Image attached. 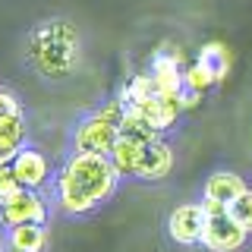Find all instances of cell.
I'll list each match as a JSON object with an SVG mask.
<instances>
[{
  "label": "cell",
  "instance_id": "cell-1",
  "mask_svg": "<svg viewBox=\"0 0 252 252\" xmlns=\"http://www.w3.org/2000/svg\"><path fill=\"white\" fill-rule=\"evenodd\" d=\"M120 170L110 155L73 152L54 177V199L66 215H92L117 192Z\"/></svg>",
  "mask_w": 252,
  "mask_h": 252
},
{
  "label": "cell",
  "instance_id": "cell-2",
  "mask_svg": "<svg viewBox=\"0 0 252 252\" xmlns=\"http://www.w3.org/2000/svg\"><path fill=\"white\" fill-rule=\"evenodd\" d=\"M26 57L32 63V69L41 73L44 79H66L76 69V60H79L76 29L69 22H60V19L41 22L29 35Z\"/></svg>",
  "mask_w": 252,
  "mask_h": 252
},
{
  "label": "cell",
  "instance_id": "cell-3",
  "mask_svg": "<svg viewBox=\"0 0 252 252\" xmlns=\"http://www.w3.org/2000/svg\"><path fill=\"white\" fill-rule=\"evenodd\" d=\"M0 224L10 230L19 224H47V202L38 189L19 186L13 195L0 202Z\"/></svg>",
  "mask_w": 252,
  "mask_h": 252
},
{
  "label": "cell",
  "instance_id": "cell-4",
  "mask_svg": "<svg viewBox=\"0 0 252 252\" xmlns=\"http://www.w3.org/2000/svg\"><path fill=\"white\" fill-rule=\"evenodd\" d=\"M10 170H13V177H16V183L19 186H26V189H47L54 183V177H57V170L51 167V161L44 158V152H38V148H32L26 145L19 155L10 161Z\"/></svg>",
  "mask_w": 252,
  "mask_h": 252
},
{
  "label": "cell",
  "instance_id": "cell-5",
  "mask_svg": "<svg viewBox=\"0 0 252 252\" xmlns=\"http://www.w3.org/2000/svg\"><path fill=\"white\" fill-rule=\"evenodd\" d=\"M246 240H249V230L230 215V211H227V215H218V218H208L205 233H202V246L208 252H236V249L246 246Z\"/></svg>",
  "mask_w": 252,
  "mask_h": 252
},
{
  "label": "cell",
  "instance_id": "cell-6",
  "mask_svg": "<svg viewBox=\"0 0 252 252\" xmlns=\"http://www.w3.org/2000/svg\"><path fill=\"white\" fill-rule=\"evenodd\" d=\"M205 224H208V215H205L202 202H189V205H180V208L170 211L167 218V236L180 246H199L202 243V233H205Z\"/></svg>",
  "mask_w": 252,
  "mask_h": 252
},
{
  "label": "cell",
  "instance_id": "cell-7",
  "mask_svg": "<svg viewBox=\"0 0 252 252\" xmlns=\"http://www.w3.org/2000/svg\"><path fill=\"white\" fill-rule=\"evenodd\" d=\"M117 139H120V129H117V126H110V123L89 114L76 126L73 145H76V152H85V155H110L114 145H117Z\"/></svg>",
  "mask_w": 252,
  "mask_h": 252
},
{
  "label": "cell",
  "instance_id": "cell-8",
  "mask_svg": "<svg viewBox=\"0 0 252 252\" xmlns=\"http://www.w3.org/2000/svg\"><path fill=\"white\" fill-rule=\"evenodd\" d=\"M173 167V152L164 145L161 139L158 142H145L142 145V155H139V167H136V177L139 180H164Z\"/></svg>",
  "mask_w": 252,
  "mask_h": 252
},
{
  "label": "cell",
  "instance_id": "cell-9",
  "mask_svg": "<svg viewBox=\"0 0 252 252\" xmlns=\"http://www.w3.org/2000/svg\"><path fill=\"white\" fill-rule=\"evenodd\" d=\"M26 148V120L22 110L0 117V164H10Z\"/></svg>",
  "mask_w": 252,
  "mask_h": 252
},
{
  "label": "cell",
  "instance_id": "cell-10",
  "mask_svg": "<svg viewBox=\"0 0 252 252\" xmlns=\"http://www.w3.org/2000/svg\"><path fill=\"white\" fill-rule=\"evenodd\" d=\"M6 243L10 249L16 252H44L51 236H47V227L44 224H19V227H10L6 230Z\"/></svg>",
  "mask_w": 252,
  "mask_h": 252
},
{
  "label": "cell",
  "instance_id": "cell-11",
  "mask_svg": "<svg viewBox=\"0 0 252 252\" xmlns=\"http://www.w3.org/2000/svg\"><path fill=\"white\" fill-rule=\"evenodd\" d=\"M246 189V183H243L236 173L230 170H218V173H211L208 180H205V199H218V202H224V205H230L236 195Z\"/></svg>",
  "mask_w": 252,
  "mask_h": 252
},
{
  "label": "cell",
  "instance_id": "cell-12",
  "mask_svg": "<svg viewBox=\"0 0 252 252\" xmlns=\"http://www.w3.org/2000/svg\"><path fill=\"white\" fill-rule=\"evenodd\" d=\"M142 145H145V142L126 139V136H120V139H117L114 152H110V161L117 164V170H120V177H136V167H139V155H142Z\"/></svg>",
  "mask_w": 252,
  "mask_h": 252
},
{
  "label": "cell",
  "instance_id": "cell-13",
  "mask_svg": "<svg viewBox=\"0 0 252 252\" xmlns=\"http://www.w3.org/2000/svg\"><path fill=\"white\" fill-rule=\"evenodd\" d=\"M120 136L136 139V142H158V139H161V132H158L136 107H129V110H126V117H123V123H120Z\"/></svg>",
  "mask_w": 252,
  "mask_h": 252
},
{
  "label": "cell",
  "instance_id": "cell-14",
  "mask_svg": "<svg viewBox=\"0 0 252 252\" xmlns=\"http://www.w3.org/2000/svg\"><path fill=\"white\" fill-rule=\"evenodd\" d=\"M120 98L126 101V107H139V104H145V101L158 98V85H155L152 76L139 73V76H132L129 82L123 85V94H120Z\"/></svg>",
  "mask_w": 252,
  "mask_h": 252
},
{
  "label": "cell",
  "instance_id": "cell-15",
  "mask_svg": "<svg viewBox=\"0 0 252 252\" xmlns=\"http://www.w3.org/2000/svg\"><path fill=\"white\" fill-rule=\"evenodd\" d=\"M199 63H205V66L211 69V76L218 79V82H224L227 73H230V54H227V47L220 41H208L199 51Z\"/></svg>",
  "mask_w": 252,
  "mask_h": 252
},
{
  "label": "cell",
  "instance_id": "cell-16",
  "mask_svg": "<svg viewBox=\"0 0 252 252\" xmlns=\"http://www.w3.org/2000/svg\"><path fill=\"white\" fill-rule=\"evenodd\" d=\"M183 85H186L189 92H199V94H205V92L211 89V85H218V79L211 76V69L205 66V63L195 60L192 66H186V69H183Z\"/></svg>",
  "mask_w": 252,
  "mask_h": 252
},
{
  "label": "cell",
  "instance_id": "cell-17",
  "mask_svg": "<svg viewBox=\"0 0 252 252\" xmlns=\"http://www.w3.org/2000/svg\"><path fill=\"white\" fill-rule=\"evenodd\" d=\"M230 215H233V218H236V220H240V224L252 233V189H249V186H246V189H243V192L230 202Z\"/></svg>",
  "mask_w": 252,
  "mask_h": 252
},
{
  "label": "cell",
  "instance_id": "cell-18",
  "mask_svg": "<svg viewBox=\"0 0 252 252\" xmlns=\"http://www.w3.org/2000/svg\"><path fill=\"white\" fill-rule=\"evenodd\" d=\"M16 189H19V183H16V177H13L10 164H0V202H3L6 195H13Z\"/></svg>",
  "mask_w": 252,
  "mask_h": 252
},
{
  "label": "cell",
  "instance_id": "cell-19",
  "mask_svg": "<svg viewBox=\"0 0 252 252\" xmlns=\"http://www.w3.org/2000/svg\"><path fill=\"white\" fill-rule=\"evenodd\" d=\"M16 110H22L19 104V98L10 92V89H0V117H6V114H16Z\"/></svg>",
  "mask_w": 252,
  "mask_h": 252
},
{
  "label": "cell",
  "instance_id": "cell-20",
  "mask_svg": "<svg viewBox=\"0 0 252 252\" xmlns=\"http://www.w3.org/2000/svg\"><path fill=\"white\" fill-rule=\"evenodd\" d=\"M3 243H6V240H3V236H0V252H3Z\"/></svg>",
  "mask_w": 252,
  "mask_h": 252
}]
</instances>
